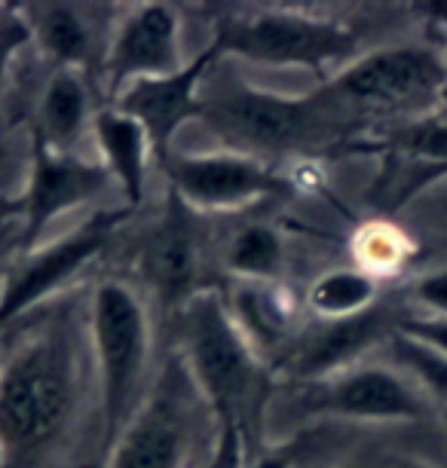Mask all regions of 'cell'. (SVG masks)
<instances>
[{"mask_svg":"<svg viewBox=\"0 0 447 468\" xmlns=\"http://www.w3.org/2000/svg\"><path fill=\"white\" fill-rule=\"evenodd\" d=\"M175 315L181 361L199 399L215 410V417H221L224 431L239 435L258 404L261 365L254 346L239 331L230 306L215 291H199Z\"/></svg>","mask_w":447,"mask_h":468,"instance_id":"obj_1","label":"cell"},{"mask_svg":"<svg viewBox=\"0 0 447 468\" xmlns=\"http://www.w3.org/2000/svg\"><path fill=\"white\" fill-rule=\"evenodd\" d=\"M74 404V356L61 334H37L0 365V456L40 450L65 426Z\"/></svg>","mask_w":447,"mask_h":468,"instance_id":"obj_2","label":"cell"},{"mask_svg":"<svg viewBox=\"0 0 447 468\" xmlns=\"http://www.w3.org/2000/svg\"><path fill=\"white\" fill-rule=\"evenodd\" d=\"M92 340L99 349L104 444L144 401V374L151 361V324L142 297L122 282H101L92 297Z\"/></svg>","mask_w":447,"mask_h":468,"instance_id":"obj_3","label":"cell"},{"mask_svg":"<svg viewBox=\"0 0 447 468\" xmlns=\"http://www.w3.org/2000/svg\"><path fill=\"white\" fill-rule=\"evenodd\" d=\"M212 47L221 56L276 68L325 70L356 61L358 37L346 25L297 10H261L236 19H221Z\"/></svg>","mask_w":447,"mask_h":468,"instance_id":"obj_4","label":"cell"},{"mask_svg":"<svg viewBox=\"0 0 447 468\" xmlns=\"http://www.w3.org/2000/svg\"><path fill=\"white\" fill-rule=\"evenodd\" d=\"M218 138L227 141L233 154L264 156L285 154L306 144L315 135L322 117V95L313 99H285L261 92L251 86H227L218 95H203L199 111Z\"/></svg>","mask_w":447,"mask_h":468,"instance_id":"obj_5","label":"cell"},{"mask_svg":"<svg viewBox=\"0 0 447 468\" xmlns=\"http://www.w3.org/2000/svg\"><path fill=\"white\" fill-rule=\"evenodd\" d=\"M444 52L432 47H387L349 61L328 86V99L362 108H417L442 99Z\"/></svg>","mask_w":447,"mask_h":468,"instance_id":"obj_6","label":"cell"},{"mask_svg":"<svg viewBox=\"0 0 447 468\" xmlns=\"http://www.w3.org/2000/svg\"><path fill=\"white\" fill-rule=\"evenodd\" d=\"M190 386L194 379L187 367L175 358L108 447V468H184L194 435Z\"/></svg>","mask_w":447,"mask_h":468,"instance_id":"obj_7","label":"cell"},{"mask_svg":"<svg viewBox=\"0 0 447 468\" xmlns=\"http://www.w3.org/2000/svg\"><path fill=\"white\" fill-rule=\"evenodd\" d=\"M172 193L184 206L199 211H233L261 199L282 197L288 184L264 160L233 154H169L163 163Z\"/></svg>","mask_w":447,"mask_h":468,"instance_id":"obj_8","label":"cell"},{"mask_svg":"<svg viewBox=\"0 0 447 468\" xmlns=\"http://www.w3.org/2000/svg\"><path fill=\"white\" fill-rule=\"evenodd\" d=\"M126 211H95L90 220H83L74 233L61 236L52 245L34 249L28 258L19 261V267L10 272L0 291V328H6L13 319L37 306L43 297L65 285L77 270H83L95 254L108 249L113 229L122 224Z\"/></svg>","mask_w":447,"mask_h":468,"instance_id":"obj_9","label":"cell"},{"mask_svg":"<svg viewBox=\"0 0 447 468\" xmlns=\"http://www.w3.org/2000/svg\"><path fill=\"white\" fill-rule=\"evenodd\" d=\"M181 68V19L169 4L135 6L104 49V80L111 99H117L129 83L169 77Z\"/></svg>","mask_w":447,"mask_h":468,"instance_id":"obj_10","label":"cell"},{"mask_svg":"<svg viewBox=\"0 0 447 468\" xmlns=\"http://www.w3.org/2000/svg\"><path fill=\"white\" fill-rule=\"evenodd\" d=\"M313 386L310 410L315 413L365 422H410L423 417L420 392L396 367L356 365Z\"/></svg>","mask_w":447,"mask_h":468,"instance_id":"obj_11","label":"cell"},{"mask_svg":"<svg viewBox=\"0 0 447 468\" xmlns=\"http://www.w3.org/2000/svg\"><path fill=\"white\" fill-rule=\"evenodd\" d=\"M215 58H221L212 43L199 56L184 65L178 74L169 77H151V80L129 83L117 99L113 108L122 111L126 117L142 122V129L151 138L154 156L160 163L169 160V141L175 138L184 122L199 117L203 111V95H199V83L208 74V68L215 65Z\"/></svg>","mask_w":447,"mask_h":468,"instance_id":"obj_12","label":"cell"},{"mask_svg":"<svg viewBox=\"0 0 447 468\" xmlns=\"http://www.w3.org/2000/svg\"><path fill=\"white\" fill-rule=\"evenodd\" d=\"M113 178L104 163L83 160L80 154H61L34 138V160L28 193L22 199L25 215V242L37 236L56 220L61 211L83 206L86 199L99 197Z\"/></svg>","mask_w":447,"mask_h":468,"instance_id":"obj_13","label":"cell"},{"mask_svg":"<svg viewBox=\"0 0 447 468\" xmlns=\"http://www.w3.org/2000/svg\"><path fill=\"white\" fill-rule=\"evenodd\" d=\"M199 254L203 249H199L197 211L184 206L169 190L163 218L156 220L151 239H147L144 270L160 300L175 313L194 294H199Z\"/></svg>","mask_w":447,"mask_h":468,"instance_id":"obj_14","label":"cell"},{"mask_svg":"<svg viewBox=\"0 0 447 468\" xmlns=\"http://www.w3.org/2000/svg\"><path fill=\"white\" fill-rule=\"evenodd\" d=\"M387 313L371 306L349 319H319L313 331L301 334L288 349V370L301 379L319 383L335 374L356 367L358 358L374 346L377 340L392 337Z\"/></svg>","mask_w":447,"mask_h":468,"instance_id":"obj_15","label":"cell"},{"mask_svg":"<svg viewBox=\"0 0 447 468\" xmlns=\"http://www.w3.org/2000/svg\"><path fill=\"white\" fill-rule=\"evenodd\" d=\"M95 138L101 147V163L108 165L111 178L120 184L122 197L129 206H138L144 199L147 187V160H151L154 147L142 122L126 117L122 111H101L95 117Z\"/></svg>","mask_w":447,"mask_h":468,"instance_id":"obj_16","label":"cell"},{"mask_svg":"<svg viewBox=\"0 0 447 468\" xmlns=\"http://www.w3.org/2000/svg\"><path fill=\"white\" fill-rule=\"evenodd\" d=\"M22 19L31 31V43L59 61V68L83 70L92 61L95 34L92 19L77 4H28Z\"/></svg>","mask_w":447,"mask_h":468,"instance_id":"obj_17","label":"cell"},{"mask_svg":"<svg viewBox=\"0 0 447 468\" xmlns=\"http://www.w3.org/2000/svg\"><path fill=\"white\" fill-rule=\"evenodd\" d=\"M86 120H90V90H86L80 70L59 68L47 83V92L40 99L34 138L61 154H77Z\"/></svg>","mask_w":447,"mask_h":468,"instance_id":"obj_18","label":"cell"},{"mask_svg":"<svg viewBox=\"0 0 447 468\" xmlns=\"http://www.w3.org/2000/svg\"><path fill=\"white\" fill-rule=\"evenodd\" d=\"M377 306V282L367 270H331L310 288L315 319H349Z\"/></svg>","mask_w":447,"mask_h":468,"instance_id":"obj_19","label":"cell"},{"mask_svg":"<svg viewBox=\"0 0 447 468\" xmlns=\"http://www.w3.org/2000/svg\"><path fill=\"white\" fill-rule=\"evenodd\" d=\"M285 245L276 229L264 224H249L233 236L227 249V270L245 282H273L282 272Z\"/></svg>","mask_w":447,"mask_h":468,"instance_id":"obj_20","label":"cell"},{"mask_svg":"<svg viewBox=\"0 0 447 468\" xmlns=\"http://www.w3.org/2000/svg\"><path fill=\"white\" fill-rule=\"evenodd\" d=\"M239 331L249 337V343L258 349H276L285 343V328H288V313L279 306L267 291L258 285H245L236 297V306L230 309Z\"/></svg>","mask_w":447,"mask_h":468,"instance_id":"obj_21","label":"cell"},{"mask_svg":"<svg viewBox=\"0 0 447 468\" xmlns=\"http://www.w3.org/2000/svg\"><path fill=\"white\" fill-rule=\"evenodd\" d=\"M389 349L410 383L426 388V392L442 401L447 410V356L444 352L426 346V343L408 337V334H401V331H392Z\"/></svg>","mask_w":447,"mask_h":468,"instance_id":"obj_22","label":"cell"},{"mask_svg":"<svg viewBox=\"0 0 447 468\" xmlns=\"http://www.w3.org/2000/svg\"><path fill=\"white\" fill-rule=\"evenodd\" d=\"M28 43H31V31H28V25H25L22 13L4 6V10H0V92H4V86H6V77H10L13 58L19 56V49L28 47Z\"/></svg>","mask_w":447,"mask_h":468,"instance_id":"obj_23","label":"cell"},{"mask_svg":"<svg viewBox=\"0 0 447 468\" xmlns=\"http://www.w3.org/2000/svg\"><path fill=\"white\" fill-rule=\"evenodd\" d=\"M417 306L426 309V315L432 319H447V270H432L426 276H420L410 288Z\"/></svg>","mask_w":447,"mask_h":468,"instance_id":"obj_24","label":"cell"},{"mask_svg":"<svg viewBox=\"0 0 447 468\" xmlns=\"http://www.w3.org/2000/svg\"><path fill=\"white\" fill-rule=\"evenodd\" d=\"M362 242H367V249L362 251V261L367 267H396L401 258V236L392 233L387 227H374L367 233V239L362 236Z\"/></svg>","mask_w":447,"mask_h":468,"instance_id":"obj_25","label":"cell"},{"mask_svg":"<svg viewBox=\"0 0 447 468\" xmlns=\"http://www.w3.org/2000/svg\"><path fill=\"white\" fill-rule=\"evenodd\" d=\"M396 331L408 334L426 346H432L447 356V319H432V315H417V319H405L396 324Z\"/></svg>","mask_w":447,"mask_h":468,"instance_id":"obj_26","label":"cell"},{"mask_svg":"<svg viewBox=\"0 0 447 468\" xmlns=\"http://www.w3.org/2000/svg\"><path fill=\"white\" fill-rule=\"evenodd\" d=\"M414 10L423 16V22L442 37H447V0H429V4H417Z\"/></svg>","mask_w":447,"mask_h":468,"instance_id":"obj_27","label":"cell"},{"mask_svg":"<svg viewBox=\"0 0 447 468\" xmlns=\"http://www.w3.org/2000/svg\"><path fill=\"white\" fill-rule=\"evenodd\" d=\"M362 468H432V465H423V463H417V459H405V456H383Z\"/></svg>","mask_w":447,"mask_h":468,"instance_id":"obj_28","label":"cell"},{"mask_svg":"<svg viewBox=\"0 0 447 468\" xmlns=\"http://www.w3.org/2000/svg\"><path fill=\"white\" fill-rule=\"evenodd\" d=\"M251 468H292V459L282 453H270V456H261Z\"/></svg>","mask_w":447,"mask_h":468,"instance_id":"obj_29","label":"cell"},{"mask_svg":"<svg viewBox=\"0 0 447 468\" xmlns=\"http://www.w3.org/2000/svg\"><path fill=\"white\" fill-rule=\"evenodd\" d=\"M16 211H22V199H6L4 193H0V224L10 220Z\"/></svg>","mask_w":447,"mask_h":468,"instance_id":"obj_30","label":"cell"},{"mask_svg":"<svg viewBox=\"0 0 447 468\" xmlns=\"http://www.w3.org/2000/svg\"><path fill=\"white\" fill-rule=\"evenodd\" d=\"M438 104H442V111L447 113V86H444V92H442V99H438Z\"/></svg>","mask_w":447,"mask_h":468,"instance_id":"obj_31","label":"cell"},{"mask_svg":"<svg viewBox=\"0 0 447 468\" xmlns=\"http://www.w3.org/2000/svg\"><path fill=\"white\" fill-rule=\"evenodd\" d=\"M0 160H4V135H0Z\"/></svg>","mask_w":447,"mask_h":468,"instance_id":"obj_32","label":"cell"},{"mask_svg":"<svg viewBox=\"0 0 447 468\" xmlns=\"http://www.w3.org/2000/svg\"><path fill=\"white\" fill-rule=\"evenodd\" d=\"M444 65H447V47H444Z\"/></svg>","mask_w":447,"mask_h":468,"instance_id":"obj_33","label":"cell"},{"mask_svg":"<svg viewBox=\"0 0 447 468\" xmlns=\"http://www.w3.org/2000/svg\"><path fill=\"white\" fill-rule=\"evenodd\" d=\"M444 422H447V413H444Z\"/></svg>","mask_w":447,"mask_h":468,"instance_id":"obj_34","label":"cell"}]
</instances>
